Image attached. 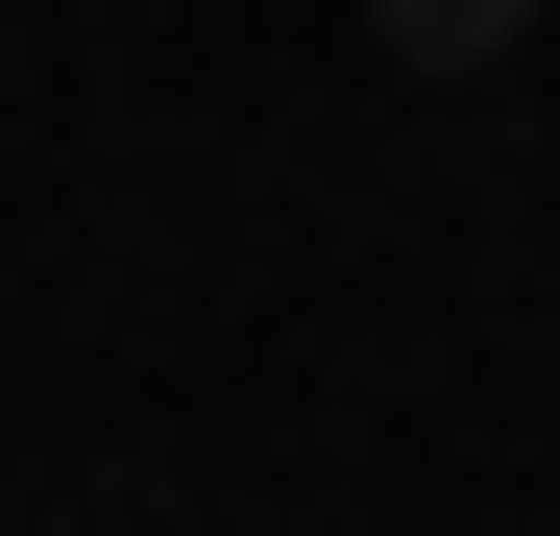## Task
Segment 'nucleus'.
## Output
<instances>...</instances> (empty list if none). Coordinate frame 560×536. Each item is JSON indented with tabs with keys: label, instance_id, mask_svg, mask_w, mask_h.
<instances>
[{
	"label": "nucleus",
	"instance_id": "obj_1",
	"mask_svg": "<svg viewBox=\"0 0 560 536\" xmlns=\"http://www.w3.org/2000/svg\"><path fill=\"white\" fill-rule=\"evenodd\" d=\"M512 25H536V0H390V49H415V73H488Z\"/></svg>",
	"mask_w": 560,
	"mask_h": 536
}]
</instances>
